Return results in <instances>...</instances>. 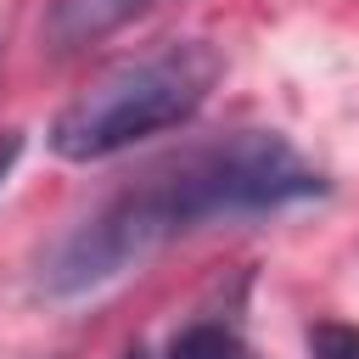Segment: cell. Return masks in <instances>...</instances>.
<instances>
[{
  "label": "cell",
  "instance_id": "6da1fadb",
  "mask_svg": "<svg viewBox=\"0 0 359 359\" xmlns=\"http://www.w3.org/2000/svg\"><path fill=\"white\" fill-rule=\"evenodd\" d=\"M320 191H325L320 168H309L280 135L241 129L219 146L174 157L168 168H151L146 180L118 191L107 208H95L84 224H73L39 258V292L84 297V292L129 275L135 264H146L174 236H185L208 219L275 213V208L309 202Z\"/></svg>",
  "mask_w": 359,
  "mask_h": 359
},
{
  "label": "cell",
  "instance_id": "7a4b0ae2",
  "mask_svg": "<svg viewBox=\"0 0 359 359\" xmlns=\"http://www.w3.org/2000/svg\"><path fill=\"white\" fill-rule=\"evenodd\" d=\"M213 79H219V56L196 39L146 50L135 62H118L56 112L50 146L67 163L112 157V151H123V146H135L157 129L185 123L208 101Z\"/></svg>",
  "mask_w": 359,
  "mask_h": 359
},
{
  "label": "cell",
  "instance_id": "3957f363",
  "mask_svg": "<svg viewBox=\"0 0 359 359\" xmlns=\"http://www.w3.org/2000/svg\"><path fill=\"white\" fill-rule=\"evenodd\" d=\"M146 6L151 0H50V11H45V45L50 50H84V45L118 34Z\"/></svg>",
  "mask_w": 359,
  "mask_h": 359
},
{
  "label": "cell",
  "instance_id": "277c9868",
  "mask_svg": "<svg viewBox=\"0 0 359 359\" xmlns=\"http://www.w3.org/2000/svg\"><path fill=\"white\" fill-rule=\"evenodd\" d=\"M168 359H252V348H247L230 325L196 320V325H185V331L168 342Z\"/></svg>",
  "mask_w": 359,
  "mask_h": 359
},
{
  "label": "cell",
  "instance_id": "5b68a950",
  "mask_svg": "<svg viewBox=\"0 0 359 359\" xmlns=\"http://www.w3.org/2000/svg\"><path fill=\"white\" fill-rule=\"evenodd\" d=\"M309 359H359V331L337 325V320H320L309 331Z\"/></svg>",
  "mask_w": 359,
  "mask_h": 359
},
{
  "label": "cell",
  "instance_id": "8992f818",
  "mask_svg": "<svg viewBox=\"0 0 359 359\" xmlns=\"http://www.w3.org/2000/svg\"><path fill=\"white\" fill-rule=\"evenodd\" d=\"M17 157H22V135L17 129H0V185H6V174H11Z\"/></svg>",
  "mask_w": 359,
  "mask_h": 359
},
{
  "label": "cell",
  "instance_id": "52a82bcc",
  "mask_svg": "<svg viewBox=\"0 0 359 359\" xmlns=\"http://www.w3.org/2000/svg\"><path fill=\"white\" fill-rule=\"evenodd\" d=\"M123 359H146V353H140V348H129V353H123Z\"/></svg>",
  "mask_w": 359,
  "mask_h": 359
}]
</instances>
